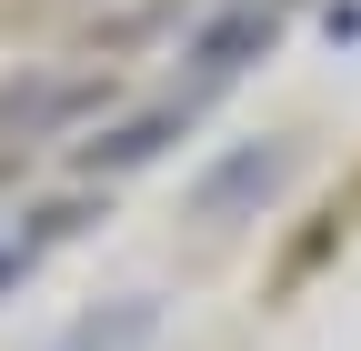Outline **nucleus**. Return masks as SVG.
I'll use <instances>...</instances> for the list:
<instances>
[{"mask_svg": "<svg viewBox=\"0 0 361 351\" xmlns=\"http://www.w3.org/2000/svg\"><path fill=\"white\" fill-rule=\"evenodd\" d=\"M180 121H191V111H141V121H121L111 141H80V171H130V161H151L161 141H180Z\"/></svg>", "mask_w": 361, "mask_h": 351, "instance_id": "obj_1", "label": "nucleus"}, {"mask_svg": "<svg viewBox=\"0 0 361 351\" xmlns=\"http://www.w3.org/2000/svg\"><path fill=\"white\" fill-rule=\"evenodd\" d=\"M261 51H271V11H221V20L191 40L201 70H241V61H261Z\"/></svg>", "mask_w": 361, "mask_h": 351, "instance_id": "obj_2", "label": "nucleus"}, {"mask_svg": "<svg viewBox=\"0 0 361 351\" xmlns=\"http://www.w3.org/2000/svg\"><path fill=\"white\" fill-rule=\"evenodd\" d=\"M271 181H281V151H241V161H221L211 181H201V211L221 221V211H231V201H261Z\"/></svg>", "mask_w": 361, "mask_h": 351, "instance_id": "obj_3", "label": "nucleus"}, {"mask_svg": "<svg viewBox=\"0 0 361 351\" xmlns=\"http://www.w3.org/2000/svg\"><path fill=\"white\" fill-rule=\"evenodd\" d=\"M20 261H30V251H0V291H11V281H20Z\"/></svg>", "mask_w": 361, "mask_h": 351, "instance_id": "obj_4", "label": "nucleus"}]
</instances>
